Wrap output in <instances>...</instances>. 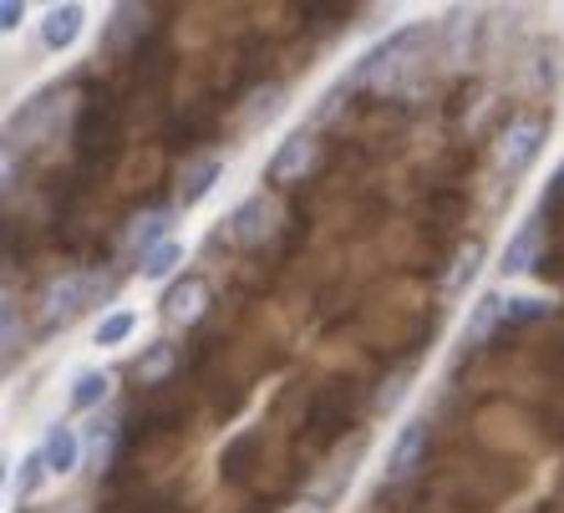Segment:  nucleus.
Wrapping results in <instances>:
<instances>
[{"label":"nucleus","instance_id":"obj_1","mask_svg":"<svg viewBox=\"0 0 564 513\" xmlns=\"http://www.w3.org/2000/svg\"><path fill=\"white\" fill-rule=\"evenodd\" d=\"M427 46H433V31L427 26L397 31V36H387L381 46H371V52L351 66V77H346L341 87H377L381 97L408 92L412 81L427 72Z\"/></svg>","mask_w":564,"mask_h":513},{"label":"nucleus","instance_id":"obj_2","mask_svg":"<svg viewBox=\"0 0 564 513\" xmlns=\"http://www.w3.org/2000/svg\"><path fill=\"white\" fill-rule=\"evenodd\" d=\"M356 417V382L351 376H330V382L315 386L311 407H305V437L315 448H330L336 437H346Z\"/></svg>","mask_w":564,"mask_h":513},{"label":"nucleus","instance_id":"obj_3","mask_svg":"<svg viewBox=\"0 0 564 513\" xmlns=\"http://www.w3.org/2000/svg\"><path fill=\"white\" fill-rule=\"evenodd\" d=\"M77 112H82L77 92H41V97H31V102L11 118V143H6V153H15V148H36V143H46V138H56V128H62L66 118L77 122Z\"/></svg>","mask_w":564,"mask_h":513},{"label":"nucleus","instance_id":"obj_4","mask_svg":"<svg viewBox=\"0 0 564 513\" xmlns=\"http://www.w3.org/2000/svg\"><path fill=\"white\" fill-rule=\"evenodd\" d=\"M102 290V275H56L46 280V290L36 295V330H56V326H72V320L93 305V295Z\"/></svg>","mask_w":564,"mask_h":513},{"label":"nucleus","instance_id":"obj_5","mask_svg":"<svg viewBox=\"0 0 564 513\" xmlns=\"http://www.w3.org/2000/svg\"><path fill=\"white\" fill-rule=\"evenodd\" d=\"M72 138H77L82 163H102L118 143V97L112 92H87L82 97V112L72 122Z\"/></svg>","mask_w":564,"mask_h":513},{"label":"nucleus","instance_id":"obj_6","mask_svg":"<svg viewBox=\"0 0 564 513\" xmlns=\"http://www.w3.org/2000/svg\"><path fill=\"white\" fill-rule=\"evenodd\" d=\"M544 138H550L544 118H534V112H524V118H509V128H503V132H499V143H494V163H499V173L519 178V173H524L529 163L539 159Z\"/></svg>","mask_w":564,"mask_h":513},{"label":"nucleus","instance_id":"obj_7","mask_svg":"<svg viewBox=\"0 0 564 513\" xmlns=\"http://www.w3.org/2000/svg\"><path fill=\"white\" fill-rule=\"evenodd\" d=\"M275 225H280V209L264 194H254V198H245V204L229 214V225L219 229V239L229 234L235 244H245V250H260L264 239L275 234Z\"/></svg>","mask_w":564,"mask_h":513},{"label":"nucleus","instance_id":"obj_8","mask_svg":"<svg viewBox=\"0 0 564 513\" xmlns=\"http://www.w3.org/2000/svg\"><path fill=\"white\" fill-rule=\"evenodd\" d=\"M315 153H321V143H315V132H290L285 143L275 148V159H270V184L290 188V184H301L305 173H311Z\"/></svg>","mask_w":564,"mask_h":513},{"label":"nucleus","instance_id":"obj_9","mask_svg":"<svg viewBox=\"0 0 564 513\" xmlns=\"http://www.w3.org/2000/svg\"><path fill=\"white\" fill-rule=\"evenodd\" d=\"M427 437H433V433H427V422H408V427H402V437H397L392 458H387V478H381V483H387V488L408 483L422 462H427Z\"/></svg>","mask_w":564,"mask_h":513},{"label":"nucleus","instance_id":"obj_10","mask_svg":"<svg viewBox=\"0 0 564 513\" xmlns=\"http://www.w3.org/2000/svg\"><path fill=\"white\" fill-rule=\"evenodd\" d=\"M204 310H209V280L204 275H184L163 295V320H169V326H194Z\"/></svg>","mask_w":564,"mask_h":513},{"label":"nucleus","instance_id":"obj_11","mask_svg":"<svg viewBox=\"0 0 564 513\" xmlns=\"http://www.w3.org/2000/svg\"><path fill=\"white\" fill-rule=\"evenodd\" d=\"M148 6H118L112 11V26H107V52H143V36H148Z\"/></svg>","mask_w":564,"mask_h":513},{"label":"nucleus","instance_id":"obj_12","mask_svg":"<svg viewBox=\"0 0 564 513\" xmlns=\"http://www.w3.org/2000/svg\"><path fill=\"white\" fill-rule=\"evenodd\" d=\"M169 209H148V214H138L128 225V254H138V264L148 260V254L158 250V244H169Z\"/></svg>","mask_w":564,"mask_h":513},{"label":"nucleus","instance_id":"obj_13","mask_svg":"<svg viewBox=\"0 0 564 513\" xmlns=\"http://www.w3.org/2000/svg\"><path fill=\"white\" fill-rule=\"evenodd\" d=\"M219 173H224V163L214 159V153H204V159H188L184 168H178V204H198V198L209 194L214 184H219Z\"/></svg>","mask_w":564,"mask_h":513},{"label":"nucleus","instance_id":"obj_14","mask_svg":"<svg viewBox=\"0 0 564 513\" xmlns=\"http://www.w3.org/2000/svg\"><path fill=\"white\" fill-rule=\"evenodd\" d=\"M499 320H509V301H503V295H484V301L473 305L468 330H463V346H468V351L488 346V336L499 330Z\"/></svg>","mask_w":564,"mask_h":513},{"label":"nucleus","instance_id":"obj_15","mask_svg":"<svg viewBox=\"0 0 564 513\" xmlns=\"http://www.w3.org/2000/svg\"><path fill=\"white\" fill-rule=\"evenodd\" d=\"M82 26H87V11H82V6H52L46 21H41V41H46L52 52H66V46L82 36Z\"/></svg>","mask_w":564,"mask_h":513},{"label":"nucleus","instance_id":"obj_16","mask_svg":"<svg viewBox=\"0 0 564 513\" xmlns=\"http://www.w3.org/2000/svg\"><path fill=\"white\" fill-rule=\"evenodd\" d=\"M539 244H544V225H539V219H529V225L509 239V250H503L499 270H503V275H524V270H534Z\"/></svg>","mask_w":564,"mask_h":513},{"label":"nucleus","instance_id":"obj_17","mask_svg":"<svg viewBox=\"0 0 564 513\" xmlns=\"http://www.w3.org/2000/svg\"><path fill=\"white\" fill-rule=\"evenodd\" d=\"M41 458H46V468H52V473H72V468H77V458H82V437L72 433V427H66V422H56L52 433H46V443H41Z\"/></svg>","mask_w":564,"mask_h":513},{"label":"nucleus","instance_id":"obj_18","mask_svg":"<svg viewBox=\"0 0 564 513\" xmlns=\"http://www.w3.org/2000/svg\"><path fill=\"white\" fill-rule=\"evenodd\" d=\"M478 21H484V15L468 11V6H453V11H447V56H453V62L473 56V36H478Z\"/></svg>","mask_w":564,"mask_h":513},{"label":"nucleus","instance_id":"obj_19","mask_svg":"<svg viewBox=\"0 0 564 513\" xmlns=\"http://www.w3.org/2000/svg\"><path fill=\"white\" fill-rule=\"evenodd\" d=\"M254 448H260V433H245V437H235V443L224 448V458H219L224 483H245V478H250V458H254Z\"/></svg>","mask_w":564,"mask_h":513},{"label":"nucleus","instance_id":"obj_20","mask_svg":"<svg viewBox=\"0 0 564 513\" xmlns=\"http://www.w3.org/2000/svg\"><path fill=\"white\" fill-rule=\"evenodd\" d=\"M173 361H178V351H173L169 341H158L153 351L132 367V376H138V386H158V382H169V371H173Z\"/></svg>","mask_w":564,"mask_h":513},{"label":"nucleus","instance_id":"obj_21","mask_svg":"<svg viewBox=\"0 0 564 513\" xmlns=\"http://www.w3.org/2000/svg\"><path fill=\"white\" fill-rule=\"evenodd\" d=\"M107 392H112V376H107V371H82L77 382H72V407L87 412V407H97V402H107Z\"/></svg>","mask_w":564,"mask_h":513},{"label":"nucleus","instance_id":"obj_22","mask_svg":"<svg viewBox=\"0 0 564 513\" xmlns=\"http://www.w3.org/2000/svg\"><path fill=\"white\" fill-rule=\"evenodd\" d=\"M478 260H484V244H478V239H468V244L458 250V260H453V275L443 280V295H458V290L478 275Z\"/></svg>","mask_w":564,"mask_h":513},{"label":"nucleus","instance_id":"obj_23","mask_svg":"<svg viewBox=\"0 0 564 513\" xmlns=\"http://www.w3.org/2000/svg\"><path fill=\"white\" fill-rule=\"evenodd\" d=\"M178 264H184V244H178V239H169V244H158V250L138 264V270H143V280H169Z\"/></svg>","mask_w":564,"mask_h":513},{"label":"nucleus","instance_id":"obj_24","mask_svg":"<svg viewBox=\"0 0 564 513\" xmlns=\"http://www.w3.org/2000/svg\"><path fill=\"white\" fill-rule=\"evenodd\" d=\"M260 102H250V112H245V128H260V122H270L280 112V107H285V87H280V81H270V87H260Z\"/></svg>","mask_w":564,"mask_h":513},{"label":"nucleus","instance_id":"obj_25","mask_svg":"<svg viewBox=\"0 0 564 513\" xmlns=\"http://www.w3.org/2000/svg\"><path fill=\"white\" fill-rule=\"evenodd\" d=\"M46 473H52V468H46V458H41V452H26V458H21V468H15V499H31Z\"/></svg>","mask_w":564,"mask_h":513},{"label":"nucleus","instance_id":"obj_26","mask_svg":"<svg viewBox=\"0 0 564 513\" xmlns=\"http://www.w3.org/2000/svg\"><path fill=\"white\" fill-rule=\"evenodd\" d=\"M132 330H138V316H132V310H112V316L97 326V346H122Z\"/></svg>","mask_w":564,"mask_h":513},{"label":"nucleus","instance_id":"obj_27","mask_svg":"<svg viewBox=\"0 0 564 513\" xmlns=\"http://www.w3.org/2000/svg\"><path fill=\"white\" fill-rule=\"evenodd\" d=\"M209 128H214V118H209V112H188V118H178V122H173V132H178L173 143L194 148V143H204V138H209Z\"/></svg>","mask_w":564,"mask_h":513},{"label":"nucleus","instance_id":"obj_28","mask_svg":"<svg viewBox=\"0 0 564 513\" xmlns=\"http://www.w3.org/2000/svg\"><path fill=\"white\" fill-rule=\"evenodd\" d=\"M408 376H412V371H397L392 386H381V396H377L381 407H397V402H402V392H408Z\"/></svg>","mask_w":564,"mask_h":513},{"label":"nucleus","instance_id":"obj_29","mask_svg":"<svg viewBox=\"0 0 564 513\" xmlns=\"http://www.w3.org/2000/svg\"><path fill=\"white\" fill-rule=\"evenodd\" d=\"M550 305L544 301H509V320H534V316H544Z\"/></svg>","mask_w":564,"mask_h":513},{"label":"nucleus","instance_id":"obj_30","mask_svg":"<svg viewBox=\"0 0 564 513\" xmlns=\"http://www.w3.org/2000/svg\"><path fill=\"white\" fill-rule=\"evenodd\" d=\"M21 15H26V6H21V0H6V6H0V31H15Z\"/></svg>","mask_w":564,"mask_h":513},{"label":"nucleus","instance_id":"obj_31","mask_svg":"<svg viewBox=\"0 0 564 513\" xmlns=\"http://www.w3.org/2000/svg\"><path fill=\"white\" fill-rule=\"evenodd\" d=\"M15 356V305H6V361Z\"/></svg>","mask_w":564,"mask_h":513}]
</instances>
